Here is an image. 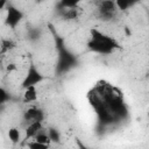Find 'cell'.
<instances>
[{
	"label": "cell",
	"mask_w": 149,
	"mask_h": 149,
	"mask_svg": "<svg viewBox=\"0 0 149 149\" xmlns=\"http://www.w3.org/2000/svg\"><path fill=\"white\" fill-rule=\"evenodd\" d=\"M90 47L93 50L99 51V52H111L114 48V41L107 36L101 35L98 31H94Z\"/></svg>",
	"instance_id": "obj_1"
},
{
	"label": "cell",
	"mask_w": 149,
	"mask_h": 149,
	"mask_svg": "<svg viewBox=\"0 0 149 149\" xmlns=\"http://www.w3.org/2000/svg\"><path fill=\"white\" fill-rule=\"evenodd\" d=\"M41 80H43L42 74L34 66H30L27 74H26V78L23 80V87L26 88L29 86H36Z\"/></svg>",
	"instance_id": "obj_2"
},
{
	"label": "cell",
	"mask_w": 149,
	"mask_h": 149,
	"mask_svg": "<svg viewBox=\"0 0 149 149\" xmlns=\"http://www.w3.org/2000/svg\"><path fill=\"white\" fill-rule=\"evenodd\" d=\"M22 19V13L14 8V7H8L7 8V15H6V24L7 26H10V27H15L20 20Z\"/></svg>",
	"instance_id": "obj_3"
},
{
	"label": "cell",
	"mask_w": 149,
	"mask_h": 149,
	"mask_svg": "<svg viewBox=\"0 0 149 149\" xmlns=\"http://www.w3.org/2000/svg\"><path fill=\"white\" fill-rule=\"evenodd\" d=\"M41 130H42V121L29 122L28 126L26 127V130H24L26 139H34Z\"/></svg>",
	"instance_id": "obj_4"
},
{
	"label": "cell",
	"mask_w": 149,
	"mask_h": 149,
	"mask_svg": "<svg viewBox=\"0 0 149 149\" xmlns=\"http://www.w3.org/2000/svg\"><path fill=\"white\" fill-rule=\"evenodd\" d=\"M37 90H36V86H29V87H26L24 88V92H23V100L26 102H34L37 100Z\"/></svg>",
	"instance_id": "obj_5"
},
{
	"label": "cell",
	"mask_w": 149,
	"mask_h": 149,
	"mask_svg": "<svg viewBox=\"0 0 149 149\" xmlns=\"http://www.w3.org/2000/svg\"><path fill=\"white\" fill-rule=\"evenodd\" d=\"M24 119L28 120L29 122H33V121H42L43 119V115H42V112L37 108H29L26 114H24Z\"/></svg>",
	"instance_id": "obj_6"
},
{
	"label": "cell",
	"mask_w": 149,
	"mask_h": 149,
	"mask_svg": "<svg viewBox=\"0 0 149 149\" xmlns=\"http://www.w3.org/2000/svg\"><path fill=\"white\" fill-rule=\"evenodd\" d=\"M8 137L12 143H19L21 141V132L16 127H12L8 130Z\"/></svg>",
	"instance_id": "obj_7"
},
{
	"label": "cell",
	"mask_w": 149,
	"mask_h": 149,
	"mask_svg": "<svg viewBox=\"0 0 149 149\" xmlns=\"http://www.w3.org/2000/svg\"><path fill=\"white\" fill-rule=\"evenodd\" d=\"M33 141H36V142H38V143H42V144H45V146H49L50 143H51V139H50V136H49V134H47V133H43L42 130L33 139Z\"/></svg>",
	"instance_id": "obj_8"
},
{
	"label": "cell",
	"mask_w": 149,
	"mask_h": 149,
	"mask_svg": "<svg viewBox=\"0 0 149 149\" xmlns=\"http://www.w3.org/2000/svg\"><path fill=\"white\" fill-rule=\"evenodd\" d=\"M28 149H49V146H45L31 140L30 142H28Z\"/></svg>",
	"instance_id": "obj_9"
},
{
	"label": "cell",
	"mask_w": 149,
	"mask_h": 149,
	"mask_svg": "<svg viewBox=\"0 0 149 149\" xmlns=\"http://www.w3.org/2000/svg\"><path fill=\"white\" fill-rule=\"evenodd\" d=\"M130 5L129 1H116L115 2V7H118L119 9H127V7Z\"/></svg>",
	"instance_id": "obj_10"
},
{
	"label": "cell",
	"mask_w": 149,
	"mask_h": 149,
	"mask_svg": "<svg viewBox=\"0 0 149 149\" xmlns=\"http://www.w3.org/2000/svg\"><path fill=\"white\" fill-rule=\"evenodd\" d=\"M13 42L12 41H2V43H1V49L2 50H5V51H7V50H10L12 48H13Z\"/></svg>",
	"instance_id": "obj_11"
},
{
	"label": "cell",
	"mask_w": 149,
	"mask_h": 149,
	"mask_svg": "<svg viewBox=\"0 0 149 149\" xmlns=\"http://www.w3.org/2000/svg\"><path fill=\"white\" fill-rule=\"evenodd\" d=\"M6 6V2L3 1V0H0V10L1 9H3V7Z\"/></svg>",
	"instance_id": "obj_12"
},
{
	"label": "cell",
	"mask_w": 149,
	"mask_h": 149,
	"mask_svg": "<svg viewBox=\"0 0 149 149\" xmlns=\"http://www.w3.org/2000/svg\"><path fill=\"white\" fill-rule=\"evenodd\" d=\"M83 149H87V148H83Z\"/></svg>",
	"instance_id": "obj_13"
},
{
	"label": "cell",
	"mask_w": 149,
	"mask_h": 149,
	"mask_svg": "<svg viewBox=\"0 0 149 149\" xmlns=\"http://www.w3.org/2000/svg\"><path fill=\"white\" fill-rule=\"evenodd\" d=\"M49 149H51V148H49Z\"/></svg>",
	"instance_id": "obj_14"
}]
</instances>
